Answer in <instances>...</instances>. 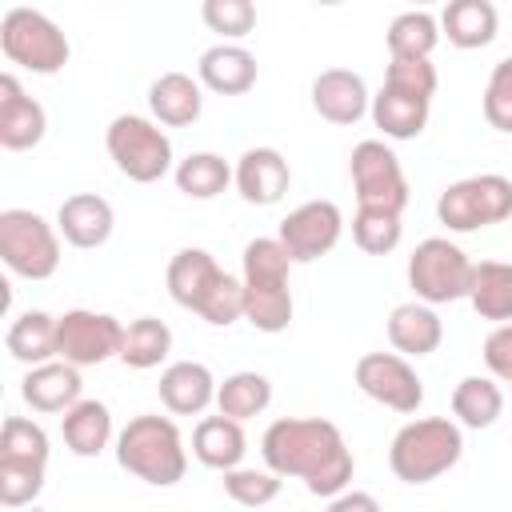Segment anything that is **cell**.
<instances>
[{"label": "cell", "mask_w": 512, "mask_h": 512, "mask_svg": "<svg viewBox=\"0 0 512 512\" xmlns=\"http://www.w3.org/2000/svg\"><path fill=\"white\" fill-rule=\"evenodd\" d=\"M500 16L488 0H448L440 12V36L456 48H484L496 40Z\"/></svg>", "instance_id": "d4e9b609"}, {"label": "cell", "mask_w": 512, "mask_h": 512, "mask_svg": "<svg viewBox=\"0 0 512 512\" xmlns=\"http://www.w3.org/2000/svg\"><path fill=\"white\" fill-rule=\"evenodd\" d=\"M0 48L12 64L36 72V76H56L72 48H68V36L60 32L56 20H48L44 12L36 8H8L4 20H0Z\"/></svg>", "instance_id": "ba28073f"}, {"label": "cell", "mask_w": 512, "mask_h": 512, "mask_svg": "<svg viewBox=\"0 0 512 512\" xmlns=\"http://www.w3.org/2000/svg\"><path fill=\"white\" fill-rule=\"evenodd\" d=\"M436 216L448 232H476V228L500 224L512 216V180L500 172H480V176L456 180L440 192Z\"/></svg>", "instance_id": "30bf717a"}, {"label": "cell", "mask_w": 512, "mask_h": 512, "mask_svg": "<svg viewBox=\"0 0 512 512\" xmlns=\"http://www.w3.org/2000/svg\"><path fill=\"white\" fill-rule=\"evenodd\" d=\"M256 72V56L244 44H212L196 64L200 84L220 96H244L256 84Z\"/></svg>", "instance_id": "44dd1931"}, {"label": "cell", "mask_w": 512, "mask_h": 512, "mask_svg": "<svg viewBox=\"0 0 512 512\" xmlns=\"http://www.w3.org/2000/svg\"><path fill=\"white\" fill-rule=\"evenodd\" d=\"M472 260L460 244H452L448 236H428L412 248L408 256V284L416 292L420 304H452V300H468L472 288Z\"/></svg>", "instance_id": "52a82bcc"}, {"label": "cell", "mask_w": 512, "mask_h": 512, "mask_svg": "<svg viewBox=\"0 0 512 512\" xmlns=\"http://www.w3.org/2000/svg\"><path fill=\"white\" fill-rule=\"evenodd\" d=\"M148 108L152 120L164 128H188L200 120L204 96H200V80H192L188 72H164L152 80L148 88Z\"/></svg>", "instance_id": "7402d4cb"}, {"label": "cell", "mask_w": 512, "mask_h": 512, "mask_svg": "<svg viewBox=\"0 0 512 512\" xmlns=\"http://www.w3.org/2000/svg\"><path fill=\"white\" fill-rule=\"evenodd\" d=\"M384 84L396 88V92H408V96H420V100H432L436 96V64L432 60H388V72H384Z\"/></svg>", "instance_id": "ab89813d"}, {"label": "cell", "mask_w": 512, "mask_h": 512, "mask_svg": "<svg viewBox=\"0 0 512 512\" xmlns=\"http://www.w3.org/2000/svg\"><path fill=\"white\" fill-rule=\"evenodd\" d=\"M120 344H124V324L108 312L72 308L56 316V360L72 368H92L112 360L120 356Z\"/></svg>", "instance_id": "7c38bea8"}, {"label": "cell", "mask_w": 512, "mask_h": 512, "mask_svg": "<svg viewBox=\"0 0 512 512\" xmlns=\"http://www.w3.org/2000/svg\"><path fill=\"white\" fill-rule=\"evenodd\" d=\"M232 184L248 204L268 208V204L284 200V192L292 184V168L276 148H248L232 168Z\"/></svg>", "instance_id": "e0dca14e"}, {"label": "cell", "mask_w": 512, "mask_h": 512, "mask_svg": "<svg viewBox=\"0 0 512 512\" xmlns=\"http://www.w3.org/2000/svg\"><path fill=\"white\" fill-rule=\"evenodd\" d=\"M172 352V328L156 316H136L124 328V344H120V360L136 372H148L156 364H164Z\"/></svg>", "instance_id": "1f68e13d"}, {"label": "cell", "mask_w": 512, "mask_h": 512, "mask_svg": "<svg viewBox=\"0 0 512 512\" xmlns=\"http://www.w3.org/2000/svg\"><path fill=\"white\" fill-rule=\"evenodd\" d=\"M348 172H352V188H356L360 208H384V212L408 208L404 168L384 140H360L348 156Z\"/></svg>", "instance_id": "8fae6325"}, {"label": "cell", "mask_w": 512, "mask_h": 512, "mask_svg": "<svg viewBox=\"0 0 512 512\" xmlns=\"http://www.w3.org/2000/svg\"><path fill=\"white\" fill-rule=\"evenodd\" d=\"M112 228H116V212L96 192H76L56 212V232L72 248H100V244H108Z\"/></svg>", "instance_id": "d6986e66"}, {"label": "cell", "mask_w": 512, "mask_h": 512, "mask_svg": "<svg viewBox=\"0 0 512 512\" xmlns=\"http://www.w3.org/2000/svg\"><path fill=\"white\" fill-rule=\"evenodd\" d=\"M0 460L48 464V432L28 416H8L0 428Z\"/></svg>", "instance_id": "d590c367"}, {"label": "cell", "mask_w": 512, "mask_h": 512, "mask_svg": "<svg viewBox=\"0 0 512 512\" xmlns=\"http://www.w3.org/2000/svg\"><path fill=\"white\" fill-rule=\"evenodd\" d=\"M248 452V436H244V424L240 420H228V416H204L196 428H192V456L204 464V468H216V472H232L240 468Z\"/></svg>", "instance_id": "603a6c76"}, {"label": "cell", "mask_w": 512, "mask_h": 512, "mask_svg": "<svg viewBox=\"0 0 512 512\" xmlns=\"http://www.w3.org/2000/svg\"><path fill=\"white\" fill-rule=\"evenodd\" d=\"M40 488H44V464L0 460V504L4 508H20V504L36 500Z\"/></svg>", "instance_id": "74e56055"}, {"label": "cell", "mask_w": 512, "mask_h": 512, "mask_svg": "<svg viewBox=\"0 0 512 512\" xmlns=\"http://www.w3.org/2000/svg\"><path fill=\"white\" fill-rule=\"evenodd\" d=\"M116 464L156 488L180 484L188 472V448H184L176 420L156 416V412L132 416L116 436Z\"/></svg>", "instance_id": "277c9868"}, {"label": "cell", "mask_w": 512, "mask_h": 512, "mask_svg": "<svg viewBox=\"0 0 512 512\" xmlns=\"http://www.w3.org/2000/svg\"><path fill=\"white\" fill-rule=\"evenodd\" d=\"M0 260L8 264V272L24 280H48L60 268V232L28 208H4L0 212Z\"/></svg>", "instance_id": "9c48e42d"}, {"label": "cell", "mask_w": 512, "mask_h": 512, "mask_svg": "<svg viewBox=\"0 0 512 512\" xmlns=\"http://www.w3.org/2000/svg\"><path fill=\"white\" fill-rule=\"evenodd\" d=\"M356 388L400 416H412L424 404V380L400 352H364L356 360Z\"/></svg>", "instance_id": "4fadbf2b"}, {"label": "cell", "mask_w": 512, "mask_h": 512, "mask_svg": "<svg viewBox=\"0 0 512 512\" xmlns=\"http://www.w3.org/2000/svg\"><path fill=\"white\" fill-rule=\"evenodd\" d=\"M264 468L280 480H304L312 496H340L352 484L356 460L344 440V432L332 420L320 416H284L272 420L260 436Z\"/></svg>", "instance_id": "6da1fadb"}, {"label": "cell", "mask_w": 512, "mask_h": 512, "mask_svg": "<svg viewBox=\"0 0 512 512\" xmlns=\"http://www.w3.org/2000/svg\"><path fill=\"white\" fill-rule=\"evenodd\" d=\"M80 368L64 364V360H48V364H36L28 368V376L20 380V396L32 412H44V416H56V412H68L80 404Z\"/></svg>", "instance_id": "ffe728a7"}, {"label": "cell", "mask_w": 512, "mask_h": 512, "mask_svg": "<svg viewBox=\"0 0 512 512\" xmlns=\"http://www.w3.org/2000/svg\"><path fill=\"white\" fill-rule=\"evenodd\" d=\"M216 376L208 372V364L200 360H176L160 372V404L172 412V416H200L212 400H216Z\"/></svg>", "instance_id": "ac0fdd59"}, {"label": "cell", "mask_w": 512, "mask_h": 512, "mask_svg": "<svg viewBox=\"0 0 512 512\" xmlns=\"http://www.w3.org/2000/svg\"><path fill=\"white\" fill-rule=\"evenodd\" d=\"M504 412V392L492 376H464L452 388V416L464 428H492Z\"/></svg>", "instance_id": "f546056e"}, {"label": "cell", "mask_w": 512, "mask_h": 512, "mask_svg": "<svg viewBox=\"0 0 512 512\" xmlns=\"http://www.w3.org/2000/svg\"><path fill=\"white\" fill-rule=\"evenodd\" d=\"M340 232H344V212L332 200H308L280 220L276 240L284 244L292 264H312L336 248Z\"/></svg>", "instance_id": "5bb4252c"}, {"label": "cell", "mask_w": 512, "mask_h": 512, "mask_svg": "<svg viewBox=\"0 0 512 512\" xmlns=\"http://www.w3.org/2000/svg\"><path fill=\"white\" fill-rule=\"evenodd\" d=\"M168 296L212 328H228L244 316V284L204 248H180L168 260Z\"/></svg>", "instance_id": "7a4b0ae2"}, {"label": "cell", "mask_w": 512, "mask_h": 512, "mask_svg": "<svg viewBox=\"0 0 512 512\" xmlns=\"http://www.w3.org/2000/svg\"><path fill=\"white\" fill-rule=\"evenodd\" d=\"M312 108L320 120L328 124H356L368 108H372V96H368V84L360 72L352 68H324L316 80H312Z\"/></svg>", "instance_id": "9a60e30c"}, {"label": "cell", "mask_w": 512, "mask_h": 512, "mask_svg": "<svg viewBox=\"0 0 512 512\" xmlns=\"http://www.w3.org/2000/svg\"><path fill=\"white\" fill-rule=\"evenodd\" d=\"M484 364H488L492 380L512 384V324H496L484 336Z\"/></svg>", "instance_id": "b9f144b4"}, {"label": "cell", "mask_w": 512, "mask_h": 512, "mask_svg": "<svg viewBox=\"0 0 512 512\" xmlns=\"http://www.w3.org/2000/svg\"><path fill=\"white\" fill-rule=\"evenodd\" d=\"M400 212H384V208H356L352 216V240L360 252L368 256H388L400 244Z\"/></svg>", "instance_id": "e575fe53"}, {"label": "cell", "mask_w": 512, "mask_h": 512, "mask_svg": "<svg viewBox=\"0 0 512 512\" xmlns=\"http://www.w3.org/2000/svg\"><path fill=\"white\" fill-rule=\"evenodd\" d=\"M460 456H464L460 424L448 416H420V420H408L392 436L388 468L404 484H428V480L444 476L448 468H456Z\"/></svg>", "instance_id": "5b68a950"}, {"label": "cell", "mask_w": 512, "mask_h": 512, "mask_svg": "<svg viewBox=\"0 0 512 512\" xmlns=\"http://www.w3.org/2000/svg\"><path fill=\"white\" fill-rule=\"evenodd\" d=\"M104 144H108V156L116 160V168L136 184H156L168 172H176L172 168V140L148 116H136V112L116 116L104 132Z\"/></svg>", "instance_id": "8992f818"}, {"label": "cell", "mask_w": 512, "mask_h": 512, "mask_svg": "<svg viewBox=\"0 0 512 512\" xmlns=\"http://www.w3.org/2000/svg\"><path fill=\"white\" fill-rule=\"evenodd\" d=\"M388 340L392 348L408 360V356H428L440 348L444 340V324L436 316L432 304H420V300H408V304H396L392 316H388Z\"/></svg>", "instance_id": "cb8c5ba5"}, {"label": "cell", "mask_w": 512, "mask_h": 512, "mask_svg": "<svg viewBox=\"0 0 512 512\" xmlns=\"http://www.w3.org/2000/svg\"><path fill=\"white\" fill-rule=\"evenodd\" d=\"M428 108H432V100H420V96H408V92H396V88L380 84L368 112H372V124L388 140H416L428 124Z\"/></svg>", "instance_id": "484cf974"}, {"label": "cell", "mask_w": 512, "mask_h": 512, "mask_svg": "<svg viewBox=\"0 0 512 512\" xmlns=\"http://www.w3.org/2000/svg\"><path fill=\"white\" fill-rule=\"evenodd\" d=\"M484 120L496 132H512V56H504L484 88Z\"/></svg>", "instance_id": "60d3db41"}, {"label": "cell", "mask_w": 512, "mask_h": 512, "mask_svg": "<svg viewBox=\"0 0 512 512\" xmlns=\"http://www.w3.org/2000/svg\"><path fill=\"white\" fill-rule=\"evenodd\" d=\"M172 180H176V188H180L184 196H192V200H212V196H220V192L232 184V168H228V160L216 156V152H192V156H184V160L176 164Z\"/></svg>", "instance_id": "836d02e7"}, {"label": "cell", "mask_w": 512, "mask_h": 512, "mask_svg": "<svg viewBox=\"0 0 512 512\" xmlns=\"http://www.w3.org/2000/svg\"><path fill=\"white\" fill-rule=\"evenodd\" d=\"M292 256L276 236H256L244 244V320L256 332H284L292 324V288H288Z\"/></svg>", "instance_id": "3957f363"}, {"label": "cell", "mask_w": 512, "mask_h": 512, "mask_svg": "<svg viewBox=\"0 0 512 512\" xmlns=\"http://www.w3.org/2000/svg\"><path fill=\"white\" fill-rule=\"evenodd\" d=\"M468 304L480 320L512 324V260H480L472 268Z\"/></svg>", "instance_id": "4316f807"}, {"label": "cell", "mask_w": 512, "mask_h": 512, "mask_svg": "<svg viewBox=\"0 0 512 512\" xmlns=\"http://www.w3.org/2000/svg\"><path fill=\"white\" fill-rule=\"evenodd\" d=\"M60 436H64L72 456H84V460L100 456L108 448V440H112V412H108V404L80 400L76 408H68L60 416Z\"/></svg>", "instance_id": "83f0119b"}, {"label": "cell", "mask_w": 512, "mask_h": 512, "mask_svg": "<svg viewBox=\"0 0 512 512\" xmlns=\"http://www.w3.org/2000/svg\"><path fill=\"white\" fill-rule=\"evenodd\" d=\"M272 404V384L264 372H232L216 388V408L228 420H252Z\"/></svg>", "instance_id": "d6a6232c"}, {"label": "cell", "mask_w": 512, "mask_h": 512, "mask_svg": "<svg viewBox=\"0 0 512 512\" xmlns=\"http://www.w3.org/2000/svg\"><path fill=\"white\" fill-rule=\"evenodd\" d=\"M4 348L12 360L36 368V364H48L56 360V316L32 308V312H20L12 324H8V336H4Z\"/></svg>", "instance_id": "f1b7e54d"}, {"label": "cell", "mask_w": 512, "mask_h": 512, "mask_svg": "<svg viewBox=\"0 0 512 512\" xmlns=\"http://www.w3.org/2000/svg\"><path fill=\"white\" fill-rule=\"evenodd\" d=\"M384 40H388V56L392 60H428L432 48L440 44V20L432 12H424V8L400 12L388 24Z\"/></svg>", "instance_id": "4dcf8cb0"}, {"label": "cell", "mask_w": 512, "mask_h": 512, "mask_svg": "<svg viewBox=\"0 0 512 512\" xmlns=\"http://www.w3.org/2000/svg\"><path fill=\"white\" fill-rule=\"evenodd\" d=\"M224 492L240 504V508H264L280 496V476L268 468H232L224 472Z\"/></svg>", "instance_id": "8d00e7d4"}, {"label": "cell", "mask_w": 512, "mask_h": 512, "mask_svg": "<svg viewBox=\"0 0 512 512\" xmlns=\"http://www.w3.org/2000/svg\"><path fill=\"white\" fill-rule=\"evenodd\" d=\"M44 128H48L44 104L32 100L12 72H4L0 76V144L8 152L36 148L44 140Z\"/></svg>", "instance_id": "2e32d148"}, {"label": "cell", "mask_w": 512, "mask_h": 512, "mask_svg": "<svg viewBox=\"0 0 512 512\" xmlns=\"http://www.w3.org/2000/svg\"><path fill=\"white\" fill-rule=\"evenodd\" d=\"M328 512H380V504H376L372 492H356V488H348V492H340V496L328 500Z\"/></svg>", "instance_id": "7bdbcfd3"}, {"label": "cell", "mask_w": 512, "mask_h": 512, "mask_svg": "<svg viewBox=\"0 0 512 512\" xmlns=\"http://www.w3.org/2000/svg\"><path fill=\"white\" fill-rule=\"evenodd\" d=\"M200 16L224 40H240V36H248L256 28V4L252 0H204Z\"/></svg>", "instance_id": "f35d334b"}]
</instances>
